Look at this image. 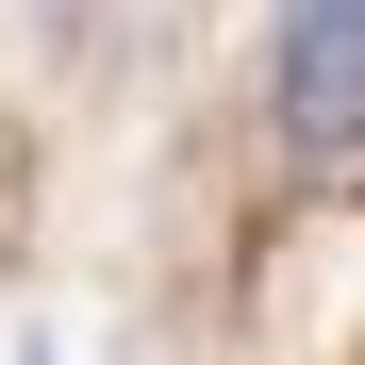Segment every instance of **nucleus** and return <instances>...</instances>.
<instances>
[{"instance_id":"nucleus-1","label":"nucleus","mask_w":365,"mask_h":365,"mask_svg":"<svg viewBox=\"0 0 365 365\" xmlns=\"http://www.w3.org/2000/svg\"><path fill=\"white\" fill-rule=\"evenodd\" d=\"M266 116L299 166H365V0H282L266 34Z\"/></svg>"}]
</instances>
